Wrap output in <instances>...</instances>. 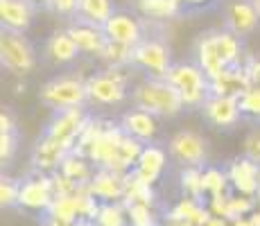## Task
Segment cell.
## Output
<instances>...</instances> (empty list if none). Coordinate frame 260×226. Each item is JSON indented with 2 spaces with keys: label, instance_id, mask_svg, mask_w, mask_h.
<instances>
[{
  "label": "cell",
  "instance_id": "6da1fadb",
  "mask_svg": "<svg viewBox=\"0 0 260 226\" xmlns=\"http://www.w3.org/2000/svg\"><path fill=\"white\" fill-rule=\"evenodd\" d=\"M134 107L156 115V118H172L183 111V98L177 86L168 79L149 77L134 88Z\"/></svg>",
  "mask_w": 260,
  "mask_h": 226
},
{
  "label": "cell",
  "instance_id": "7a4b0ae2",
  "mask_svg": "<svg viewBox=\"0 0 260 226\" xmlns=\"http://www.w3.org/2000/svg\"><path fill=\"white\" fill-rule=\"evenodd\" d=\"M41 102L50 107L52 111H63V109H84L88 100L86 79L75 77V75H61V77L50 79L39 93Z\"/></svg>",
  "mask_w": 260,
  "mask_h": 226
},
{
  "label": "cell",
  "instance_id": "3957f363",
  "mask_svg": "<svg viewBox=\"0 0 260 226\" xmlns=\"http://www.w3.org/2000/svg\"><path fill=\"white\" fill-rule=\"evenodd\" d=\"M166 79L179 88L186 107H204L211 98V82L197 63H172Z\"/></svg>",
  "mask_w": 260,
  "mask_h": 226
},
{
  "label": "cell",
  "instance_id": "277c9868",
  "mask_svg": "<svg viewBox=\"0 0 260 226\" xmlns=\"http://www.w3.org/2000/svg\"><path fill=\"white\" fill-rule=\"evenodd\" d=\"M0 61L14 75H27L37 66V50L32 41L21 32H0Z\"/></svg>",
  "mask_w": 260,
  "mask_h": 226
},
{
  "label": "cell",
  "instance_id": "5b68a950",
  "mask_svg": "<svg viewBox=\"0 0 260 226\" xmlns=\"http://www.w3.org/2000/svg\"><path fill=\"white\" fill-rule=\"evenodd\" d=\"M88 100L98 104H120L127 98V75H122V68H109L104 73L91 75L86 79Z\"/></svg>",
  "mask_w": 260,
  "mask_h": 226
},
{
  "label": "cell",
  "instance_id": "8992f818",
  "mask_svg": "<svg viewBox=\"0 0 260 226\" xmlns=\"http://www.w3.org/2000/svg\"><path fill=\"white\" fill-rule=\"evenodd\" d=\"M86 122H88V115H84V109H63V111H54L43 136L66 145L71 152H75L77 138H79V134H82V129L86 127Z\"/></svg>",
  "mask_w": 260,
  "mask_h": 226
},
{
  "label": "cell",
  "instance_id": "52a82bcc",
  "mask_svg": "<svg viewBox=\"0 0 260 226\" xmlns=\"http://www.w3.org/2000/svg\"><path fill=\"white\" fill-rule=\"evenodd\" d=\"M168 154L174 163L183 165V168H204L206 165V140L194 132H179L170 140Z\"/></svg>",
  "mask_w": 260,
  "mask_h": 226
},
{
  "label": "cell",
  "instance_id": "ba28073f",
  "mask_svg": "<svg viewBox=\"0 0 260 226\" xmlns=\"http://www.w3.org/2000/svg\"><path fill=\"white\" fill-rule=\"evenodd\" d=\"M104 34H107L109 41L120 43V45H129V48H136L141 45L147 34H145V23L134 14L124 12V9H116L113 16L104 23Z\"/></svg>",
  "mask_w": 260,
  "mask_h": 226
},
{
  "label": "cell",
  "instance_id": "9c48e42d",
  "mask_svg": "<svg viewBox=\"0 0 260 226\" xmlns=\"http://www.w3.org/2000/svg\"><path fill=\"white\" fill-rule=\"evenodd\" d=\"M134 63L141 66L143 70H147L152 77L156 79H166L172 63H170V48L161 39L147 37L141 45L134 48Z\"/></svg>",
  "mask_w": 260,
  "mask_h": 226
},
{
  "label": "cell",
  "instance_id": "30bf717a",
  "mask_svg": "<svg viewBox=\"0 0 260 226\" xmlns=\"http://www.w3.org/2000/svg\"><path fill=\"white\" fill-rule=\"evenodd\" d=\"M224 25L238 39H244L251 32H256V27L260 25V16L253 0H233V3H229L226 12H224Z\"/></svg>",
  "mask_w": 260,
  "mask_h": 226
},
{
  "label": "cell",
  "instance_id": "8fae6325",
  "mask_svg": "<svg viewBox=\"0 0 260 226\" xmlns=\"http://www.w3.org/2000/svg\"><path fill=\"white\" fill-rule=\"evenodd\" d=\"M52 202H54V192H52V179H50V174L37 172L34 177L25 179L21 183L18 206H23L27 210H46L48 213Z\"/></svg>",
  "mask_w": 260,
  "mask_h": 226
},
{
  "label": "cell",
  "instance_id": "7c38bea8",
  "mask_svg": "<svg viewBox=\"0 0 260 226\" xmlns=\"http://www.w3.org/2000/svg\"><path fill=\"white\" fill-rule=\"evenodd\" d=\"M194 54H197V66L204 70L208 82L219 79L229 70L217 52V29H208V32L199 34L197 45H194Z\"/></svg>",
  "mask_w": 260,
  "mask_h": 226
},
{
  "label": "cell",
  "instance_id": "4fadbf2b",
  "mask_svg": "<svg viewBox=\"0 0 260 226\" xmlns=\"http://www.w3.org/2000/svg\"><path fill=\"white\" fill-rule=\"evenodd\" d=\"M88 192L95 199H100L102 204H116L124 202V174L111 172L107 168H98L91 179V183L86 185Z\"/></svg>",
  "mask_w": 260,
  "mask_h": 226
},
{
  "label": "cell",
  "instance_id": "5bb4252c",
  "mask_svg": "<svg viewBox=\"0 0 260 226\" xmlns=\"http://www.w3.org/2000/svg\"><path fill=\"white\" fill-rule=\"evenodd\" d=\"M229 183L238 190L242 197H256L260 190V165L249 160L247 156L236 158L229 165Z\"/></svg>",
  "mask_w": 260,
  "mask_h": 226
},
{
  "label": "cell",
  "instance_id": "9a60e30c",
  "mask_svg": "<svg viewBox=\"0 0 260 226\" xmlns=\"http://www.w3.org/2000/svg\"><path fill=\"white\" fill-rule=\"evenodd\" d=\"M37 14V5L32 0H0V21L3 29L25 34Z\"/></svg>",
  "mask_w": 260,
  "mask_h": 226
},
{
  "label": "cell",
  "instance_id": "2e32d148",
  "mask_svg": "<svg viewBox=\"0 0 260 226\" xmlns=\"http://www.w3.org/2000/svg\"><path fill=\"white\" fill-rule=\"evenodd\" d=\"M66 29L73 37V41L77 43V48L82 50V54H98V57H102L109 39H107V34H104V29L100 27V25L84 23V21L73 18Z\"/></svg>",
  "mask_w": 260,
  "mask_h": 226
},
{
  "label": "cell",
  "instance_id": "e0dca14e",
  "mask_svg": "<svg viewBox=\"0 0 260 226\" xmlns=\"http://www.w3.org/2000/svg\"><path fill=\"white\" fill-rule=\"evenodd\" d=\"M68 154H73V152L66 147V145L57 143V140L48 138V136H41V140H39L37 147H34L32 163L39 172L54 174V172H59V168H61L63 158H66Z\"/></svg>",
  "mask_w": 260,
  "mask_h": 226
},
{
  "label": "cell",
  "instance_id": "ac0fdd59",
  "mask_svg": "<svg viewBox=\"0 0 260 226\" xmlns=\"http://www.w3.org/2000/svg\"><path fill=\"white\" fill-rule=\"evenodd\" d=\"M120 129L127 136H132V138L141 140L143 145H149V140L158 134V120H156V115L134 107L132 111H127L122 115Z\"/></svg>",
  "mask_w": 260,
  "mask_h": 226
},
{
  "label": "cell",
  "instance_id": "d6986e66",
  "mask_svg": "<svg viewBox=\"0 0 260 226\" xmlns=\"http://www.w3.org/2000/svg\"><path fill=\"white\" fill-rule=\"evenodd\" d=\"M204 115L217 127H236L240 115V100L238 98H222V95H211L204 104Z\"/></svg>",
  "mask_w": 260,
  "mask_h": 226
},
{
  "label": "cell",
  "instance_id": "ffe728a7",
  "mask_svg": "<svg viewBox=\"0 0 260 226\" xmlns=\"http://www.w3.org/2000/svg\"><path fill=\"white\" fill-rule=\"evenodd\" d=\"M79 54H82V50L73 41L68 29H57L46 41V59L57 66H68V63L77 61Z\"/></svg>",
  "mask_w": 260,
  "mask_h": 226
},
{
  "label": "cell",
  "instance_id": "44dd1931",
  "mask_svg": "<svg viewBox=\"0 0 260 226\" xmlns=\"http://www.w3.org/2000/svg\"><path fill=\"white\" fill-rule=\"evenodd\" d=\"M168 163V152L161 147H156V145H145L141 158H138L136 168H134V172L141 177L145 183L154 185L161 177L163 168H166Z\"/></svg>",
  "mask_w": 260,
  "mask_h": 226
},
{
  "label": "cell",
  "instance_id": "7402d4cb",
  "mask_svg": "<svg viewBox=\"0 0 260 226\" xmlns=\"http://www.w3.org/2000/svg\"><path fill=\"white\" fill-rule=\"evenodd\" d=\"M113 12H116L113 0H79L75 18H77V21L93 23V25L104 27V23L113 16Z\"/></svg>",
  "mask_w": 260,
  "mask_h": 226
},
{
  "label": "cell",
  "instance_id": "603a6c76",
  "mask_svg": "<svg viewBox=\"0 0 260 226\" xmlns=\"http://www.w3.org/2000/svg\"><path fill=\"white\" fill-rule=\"evenodd\" d=\"M59 172H61L63 177H68L71 181H75L77 185H88L91 183V179H93V174H95V170H91L86 156L73 152V154H68V156L63 158Z\"/></svg>",
  "mask_w": 260,
  "mask_h": 226
},
{
  "label": "cell",
  "instance_id": "cb8c5ba5",
  "mask_svg": "<svg viewBox=\"0 0 260 226\" xmlns=\"http://www.w3.org/2000/svg\"><path fill=\"white\" fill-rule=\"evenodd\" d=\"M48 217L63 222V224H77L79 222V192L68 195V197H54V202L48 208Z\"/></svg>",
  "mask_w": 260,
  "mask_h": 226
},
{
  "label": "cell",
  "instance_id": "d4e9b609",
  "mask_svg": "<svg viewBox=\"0 0 260 226\" xmlns=\"http://www.w3.org/2000/svg\"><path fill=\"white\" fill-rule=\"evenodd\" d=\"M136 9L147 18H170L179 12V0H134Z\"/></svg>",
  "mask_w": 260,
  "mask_h": 226
},
{
  "label": "cell",
  "instance_id": "484cf974",
  "mask_svg": "<svg viewBox=\"0 0 260 226\" xmlns=\"http://www.w3.org/2000/svg\"><path fill=\"white\" fill-rule=\"evenodd\" d=\"M95 226H129V215H127V206L122 202L116 204H102L95 219Z\"/></svg>",
  "mask_w": 260,
  "mask_h": 226
},
{
  "label": "cell",
  "instance_id": "4316f807",
  "mask_svg": "<svg viewBox=\"0 0 260 226\" xmlns=\"http://www.w3.org/2000/svg\"><path fill=\"white\" fill-rule=\"evenodd\" d=\"M181 188L190 199H204V168H183L181 172Z\"/></svg>",
  "mask_w": 260,
  "mask_h": 226
},
{
  "label": "cell",
  "instance_id": "83f0119b",
  "mask_svg": "<svg viewBox=\"0 0 260 226\" xmlns=\"http://www.w3.org/2000/svg\"><path fill=\"white\" fill-rule=\"evenodd\" d=\"M102 59L109 63V68H122L127 63H134V48L109 41L102 52Z\"/></svg>",
  "mask_w": 260,
  "mask_h": 226
},
{
  "label": "cell",
  "instance_id": "f1b7e54d",
  "mask_svg": "<svg viewBox=\"0 0 260 226\" xmlns=\"http://www.w3.org/2000/svg\"><path fill=\"white\" fill-rule=\"evenodd\" d=\"M229 185V174L217 168H206L204 170V192L211 197H222L226 195Z\"/></svg>",
  "mask_w": 260,
  "mask_h": 226
},
{
  "label": "cell",
  "instance_id": "f546056e",
  "mask_svg": "<svg viewBox=\"0 0 260 226\" xmlns=\"http://www.w3.org/2000/svg\"><path fill=\"white\" fill-rule=\"evenodd\" d=\"M124 206H127L129 226H161L152 206H145V204H124Z\"/></svg>",
  "mask_w": 260,
  "mask_h": 226
},
{
  "label": "cell",
  "instance_id": "4dcf8cb0",
  "mask_svg": "<svg viewBox=\"0 0 260 226\" xmlns=\"http://www.w3.org/2000/svg\"><path fill=\"white\" fill-rule=\"evenodd\" d=\"M253 210V199L251 197H229L226 202V210H224V219H231L236 222L240 217H247L249 213Z\"/></svg>",
  "mask_w": 260,
  "mask_h": 226
},
{
  "label": "cell",
  "instance_id": "1f68e13d",
  "mask_svg": "<svg viewBox=\"0 0 260 226\" xmlns=\"http://www.w3.org/2000/svg\"><path fill=\"white\" fill-rule=\"evenodd\" d=\"M18 199H21V181L3 179V183H0V204L5 208H12V206L18 204Z\"/></svg>",
  "mask_w": 260,
  "mask_h": 226
},
{
  "label": "cell",
  "instance_id": "d6a6232c",
  "mask_svg": "<svg viewBox=\"0 0 260 226\" xmlns=\"http://www.w3.org/2000/svg\"><path fill=\"white\" fill-rule=\"evenodd\" d=\"M238 100H240V111H242V115H251V118L260 120V90L251 88Z\"/></svg>",
  "mask_w": 260,
  "mask_h": 226
},
{
  "label": "cell",
  "instance_id": "836d02e7",
  "mask_svg": "<svg viewBox=\"0 0 260 226\" xmlns=\"http://www.w3.org/2000/svg\"><path fill=\"white\" fill-rule=\"evenodd\" d=\"M244 156L260 165V129H253V132L244 138Z\"/></svg>",
  "mask_w": 260,
  "mask_h": 226
},
{
  "label": "cell",
  "instance_id": "e575fe53",
  "mask_svg": "<svg viewBox=\"0 0 260 226\" xmlns=\"http://www.w3.org/2000/svg\"><path fill=\"white\" fill-rule=\"evenodd\" d=\"M16 132H9V134H0V160L7 163L12 160L14 152H16Z\"/></svg>",
  "mask_w": 260,
  "mask_h": 226
},
{
  "label": "cell",
  "instance_id": "d590c367",
  "mask_svg": "<svg viewBox=\"0 0 260 226\" xmlns=\"http://www.w3.org/2000/svg\"><path fill=\"white\" fill-rule=\"evenodd\" d=\"M77 5L79 0H52V9L57 14H61L63 18H75V14H77Z\"/></svg>",
  "mask_w": 260,
  "mask_h": 226
},
{
  "label": "cell",
  "instance_id": "8d00e7d4",
  "mask_svg": "<svg viewBox=\"0 0 260 226\" xmlns=\"http://www.w3.org/2000/svg\"><path fill=\"white\" fill-rule=\"evenodd\" d=\"M247 70H249V82H251V88L260 90V59H249Z\"/></svg>",
  "mask_w": 260,
  "mask_h": 226
},
{
  "label": "cell",
  "instance_id": "74e56055",
  "mask_svg": "<svg viewBox=\"0 0 260 226\" xmlns=\"http://www.w3.org/2000/svg\"><path fill=\"white\" fill-rule=\"evenodd\" d=\"M231 226H253V222H251V217H240L236 222H231Z\"/></svg>",
  "mask_w": 260,
  "mask_h": 226
},
{
  "label": "cell",
  "instance_id": "f35d334b",
  "mask_svg": "<svg viewBox=\"0 0 260 226\" xmlns=\"http://www.w3.org/2000/svg\"><path fill=\"white\" fill-rule=\"evenodd\" d=\"M206 226H226V219H224V217H215V215H213L211 222H208Z\"/></svg>",
  "mask_w": 260,
  "mask_h": 226
},
{
  "label": "cell",
  "instance_id": "ab89813d",
  "mask_svg": "<svg viewBox=\"0 0 260 226\" xmlns=\"http://www.w3.org/2000/svg\"><path fill=\"white\" fill-rule=\"evenodd\" d=\"M32 3L37 5V9L41 7V5H43V7H50V9H52V0H32Z\"/></svg>",
  "mask_w": 260,
  "mask_h": 226
},
{
  "label": "cell",
  "instance_id": "60d3db41",
  "mask_svg": "<svg viewBox=\"0 0 260 226\" xmlns=\"http://www.w3.org/2000/svg\"><path fill=\"white\" fill-rule=\"evenodd\" d=\"M179 3H190V5H199V3H206V0H179Z\"/></svg>",
  "mask_w": 260,
  "mask_h": 226
},
{
  "label": "cell",
  "instance_id": "b9f144b4",
  "mask_svg": "<svg viewBox=\"0 0 260 226\" xmlns=\"http://www.w3.org/2000/svg\"><path fill=\"white\" fill-rule=\"evenodd\" d=\"M75 226H95V224H93V222H77Z\"/></svg>",
  "mask_w": 260,
  "mask_h": 226
},
{
  "label": "cell",
  "instance_id": "7bdbcfd3",
  "mask_svg": "<svg viewBox=\"0 0 260 226\" xmlns=\"http://www.w3.org/2000/svg\"><path fill=\"white\" fill-rule=\"evenodd\" d=\"M253 5H256V9H258V16H260V0H253Z\"/></svg>",
  "mask_w": 260,
  "mask_h": 226
},
{
  "label": "cell",
  "instance_id": "ee69618b",
  "mask_svg": "<svg viewBox=\"0 0 260 226\" xmlns=\"http://www.w3.org/2000/svg\"><path fill=\"white\" fill-rule=\"evenodd\" d=\"M256 210H260V192H258V204H256Z\"/></svg>",
  "mask_w": 260,
  "mask_h": 226
},
{
  "label": "cell",
  "instance_id": "f6af8a7d",
  "mask_svg": "<svg viewBox=\"0 0 260 226\" xmlns=\"http://www.w3.org/2000/svg\"><path fill=\"white\" fill-rule=\"evenodd\" d=\"M258 192H260V190H258Z\"/></svg>",
  "mask_w": 260,
  "mask_h": 226
}]
</instances>
